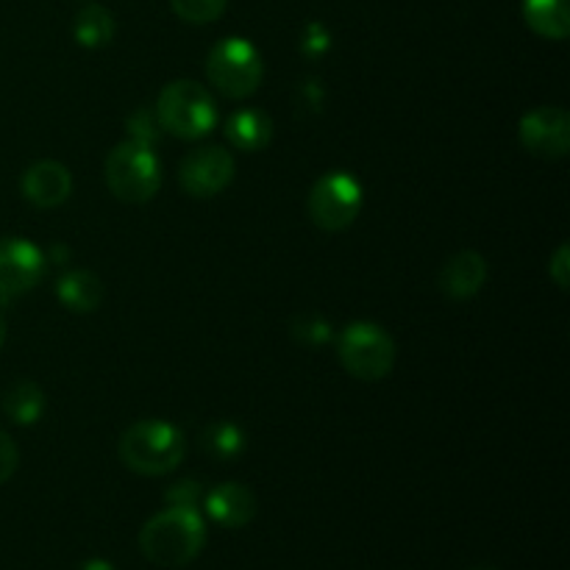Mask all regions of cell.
<instances>
[{
  "mask_svg": "<svg viewBox=\"0 0 570 570\" xmlns=\"http://www.w3.org/2000/svg\"><path fill=\"white\" fill-rule=\"evenodd\" d=\"M206 543V523L193 507H167L150 518L139 532V549L159 568H184L200 554Z\"/></svg>",
  "mask_w": 570,
  "mask_h": 570,
  "instance_id": "obj_1",
  "label": "cell"
},
{
  "mask_svg": "<svg viewBox=\"0 0 570 570\" xmlns=\"http://www.w3.org/2000/svg\"><path fill=\"white\" fill-rule=\"evenodd\" d=\"M187 454L181 429L165 421H139L120 438V460L139 476H165L176 471Z\"/></svg>",
  "mask_w": 570,
  "mask_h": 570,
  "instance_id": "obj_2",
  "label": "cell"
},
{
  "mask_svg": "<svg viewBox=\"0 0 570 570\" xmlns=\"http://www.w3.org/2000/svg\"><path fill=\"white\" fill-rule=\"evenodd\" d=\"M104 178L117 200L148 204L161 187V165L150 145L128 139L106 156Z\"/></svg>",
  "mask_w": 570,
  "mask_h": 570,
  "instance_id": "obj_3",
  "label": "cell"
},
{
  "mask_svg": "<svg viewBox=\"0 0 570 570\" xmlns=\"http://www.w3.org/2000/svg\"><path fill=\"white\" fill-rule=\"evenodd\" d=\"M159 128L178 139H200L215 128L217 106L206 87L195 81H173L156 100Z\"/></svg>",
  "mask_w": 570,
  "mask_h": 570,
  "instance_id": "obj_4",
  "label": "cell"
},
{
  "mask_svg": "<svg viewBox=\"0 0 570 570\" xmlns=\"http://www.w3.org/2000/svg\"><path fill=\"white\" fill-rule=\"evenodd\" d=\"M262 56L248 39L226 37L209 50L206 76L212 87L226 98H248L262 83Z\"/></svg>",
  "mask_w": 570,
  "mask_h": 570,
  "instance_id": "obj_5",
  "label": "cell"
},
{
  "mask_svg": "<svg viewBox=\"0 0 570 570\" xmlns=\"http://www.w3.org/2000/svg\"><path fill=\"white\" fill-rule=\"evenodd\" d=\"M337 354L345 371L362 382H379L395 365V343L382 326L356 321L343 328L337 340Z\"/></svg>",
  "mask_w": 570,
  "mask_h": 570,
  "instance_id": "obj_6",
  "label": "cell"
},
{
  "mask_svg": "<svg viewBox=\"0 0 570 570\" xmlns=\"http://www.w3.org/2000/svg\"><path fill=\"white\" fill-rule=\"evenodd\" d=\"M360 209L362 187L351 173H326L309 193V217L323 232H345L360 217Z\"/></svg>",
  "mask_w": 570,
  "mask_h": 570,
  "instance_id": "obj_7",
  "label": "cell"
},
{
  "mask_svg": "<svg viewBox=\"0 0 570 570\" xmlns=\"http://www.w3.org/2000/svg\"><path fill=\"white\" fill-rule=\"evenodd\" d=\"M45 276V254L22 237L0 239V304L31 293Z\"/></svg>",
  "mask_w": 570,
  "mask_h": 570,
  "instance_id": "obj_8",
  "label": "cell"
},
{
  "mask_svg": "<svg viewBox=\"0 0 570 570\" xmlns=\"http://www.w3.org/2000/svg\"><path fill=\"white\" fill-rule=\"evenodd\" d=\"M521 145L538 159H562L570 150V115L560 106H540L518 126Z\"/></svg>",
  "mask_w": 570,
  "mask_h": 570,
  "instance_id": "obj_9",
  "label": "cell"
},
{
  "mask_svg": "<svg viewBox=\"0 0 570 570\" xmlns=\"http://www.w3.org/2000/svg\"><path fill=\"white\" fill-rule=\"evenodd\" d=\"M232 178L234 156L220 145H206V148L193 150L178 170L184 193L193 195V198H215L232 184Z\"/></svg>",
  "mask_w": 570,
  "mask_h": 570,
  "instance_id": "obj_10",
  "label": "cell"
},
{
  "mask_svg": "<svg viewBox=\"0 0 570 570\" xmlns=\"http://www.w3.org/2000/svg\"><path fill=\"white\" fill-rule=\"evenodd\" d=\"M22 195L37 209H56L65 204L72 193V176L59 161H37L22 173Z\"/></svg>",
  "mask_w": 570,
  "mask_h": 570,
  "instance_id": "obj_11",
  "label": "cell"
},
{
  "mask_svg": "<svg viewBox=\"0 0 570 570\" xmlns=\"http://www.w3.org/2000/svg\"><path fill=\"white\" fill-rule=\"evenodd\" d=\"M484 278H488L484 256L476 254V250H460L440 267L438 287L445 298L465 301L473 298L484 287Z\"/></svg>",
  "mask_w": 570,
  "mask_h": 570,
  "instance_id": "obj_12",
  "label": "cell"
},
{
  "mask_svg": "<svg viewBox=\"0 0 570 570\" xmlns=\"http://www.w3.org/2000/svg\"><path fill=\"white\" fill-rule=\"evenodd\" d=\"M206 515L223 529H243L254 521L256 515V495L245 484L226 482L220 488L204 495Z\"/></svg>",
  "mask_w": 570,
  "mask_h": 570,
  "instance_id": "obj_13",
  "label": "cell"
},
{
  "mask_svg": "<svg viewBox=\"0 0 570 570\" xmlns=\"http://www.w3.org/2000/svg\"><path fill=\"white\" fill-rule=\"evenodd\" d=\"M228 142L245 154H256L265 150L273 139V120L259 109H243L232 115L226 126Z\"/></svg>",
  "mask_w": 570,
  "mask_h": 570,
  "instance_id": "obj_14",
  "label": "cell"
},
{
  "mask_svg": "<svg viewBox=\"0 0 570 570\" xmlns=\"http://www.w3.org/2000/svg\"><path fill=\"white\" fill-rule=\"evenodd\" d=\"M56 295L70 312H95L104 301V282L92 271H70L56 284Z\"/></svg>",
  "mask_w": 570,
  "mask_h": 570,
  "instance_id": "obj_15",
  "label": "cell"
},
{
  "mask_svg": "<svg viewBox=\"0 0 570 570\" xmlns=\"http://www.w3.org/2000/svg\"><path fill=\"white\" fill-rule=\"evenodd\" d=\"M523 20L546 39H566L570 33L568 0H523Z\"/></svg>",
  "mask_w": 570,
  "mask_h": 570,
  "instance_id": "obj_16",
  "label": "cell"
},
{
  "mask_svg": "<svg viewBox=\"0 0 570 570\" xmlns=\"http://www.w3.org/2000/svg\"><path fill=\"white\" fill-rule=\"evenodd\" d=\"M72 37L83 48H104L115 39V17L104 6H87L76 14L72 22Z\"/></svg>",
  "mask_w": 570,
  "mask_h": 570,
  "instance_id": "obj_17",
  "label": "cell"
},
{
  "mask_svg": "<svg viewBox=\"0 0 570 570\" xmlns=\"http://www.w3.org/2000/svg\"><path fill=\"white\" fill-rule=\"evenodd\" d=\"M3 412L9 421L20 423V426H31V423H37L45 412L42 390L33 382H17L14 387L6 390Z\"/></svg>",
  "mask_w": 570,
  "mask_h": 570,
  "instance_id": "obj_18",
  "label": "cell"
},
{
  "mask_svg": "<svg viewBox=\"0 0 570 570\" xmlns=\"http://www.w3.org/2000/svg\"><path fill=\"white\" fill-rule=\"evenodd\" d=\"M206 451L217 460H234L245 451V434L243 429L234 423H217L206 434Z\"/></svg>",
  "mask_w": 570,
  "mask_h": 570,
  "instance_id": "obj_19",
  "label": "cell"
},
{
  "mask_svg": "<svg viewBox=\"0 0 570 570\" xmlns=\"http://www.w3.org/2000/svg\"><path fill=\"white\" fill-rule=\"evenodd\" d=\"M170 6L184 22L206 26V22L220 20L223 11H226V6H228V0H170Z\"/></svg>",
  "mask_w": 570,
  "mask_h": 570,
  "instance_id": "obj_20",
  "label": "cell"
},
{
  "mask_svg": "<svg viewBox=\"0 0 570 570\" xmlns=\"http://www.w3.org/2000/svg\"><path fill=\"white\" fill-rule=\"evenodd\" d=\"M165 499L170 507H193V510H198V504L204 501V488L198 482H178L176 488L167 490Z\"/></svg>",
  "mask_w": 570,
  "mask_h": 570,
  "instance_id": "obj_21",
  "label": "cell"
},
{
  "mask_svg": "<svg viewBox=\"0 0 570 570\" xmlns=\"http://www.w3.org/2000/svg\"><path fill=\"white\" fill-rule=\"evenodd\" d=\"M17 465H20V451H17L14 440L9 434L0 432V484L14 476Z\"/></svg>",
  "mask_w": 570,
  "mask_h": 570,
  "instance_id": "obj_22",
  "label": "cell"
},
{
  "mask_svg": "<svg viewBox=\"0 0 570 570\" xmlns=\"http://www.w3.org/2000/svg\"><path fill=\"white\" fill-rule=\"evenodd\" d=\"M549 276L554 278L557 287L568 289V282H570V248L568 245H560V248H557V254L551 256Z\"/></svg>",
  "mask_w": 570,
  "mask_h": 570,
  "instance_id": "obj_23",
  "label": "cell"
},
{
  "mask_svg": "<svg viewBox=\"0 0 570 570\" xmlns=\"http://www.w3.org/2000/svg\"><path fill=\"white\" fill-rule=\"evenodd\" d=\"M304 343H309V345H317V343H326L328 337H332V328H328V323H323V321H317V323H312V317H304Z\"/></svg>",
  "mask_w": 570,
  "mask_h": 570,
  "instance_id": "obj_24",
  "label": "cell"
},
{
  "mask_svg": "<svg viewBox=\"0 0 570 570\" xmlns=\"http://www.w3.org/2000/svg\"><path fill=\"white\" fill-rule=\"evenodd\" d=\"M78 570H117V568L106 560H89V562H83Z\"/></svg>",
  "mask_w": 570,
  "mask_h": 570,
  "instance_id": "obj_25",
  "label": "cell"
},
{
  "mask_svg": "<svg viewBox=\"0 0 570 570\" xmlns=\"http://www.w3.org/2000/svg\"><path fill=\"white\" fill-rule=\"evenodd\" d=\"M3 343H6V317L3 312H0V348H3Z\"/></svg>",
  "mask_w": 570,
  "mask_h": 570,
  "instance_id": "obj_26",
  "label": "cell"
},
{
  "mask_svg": "<svg viewBox=\"0 0 570 570\" xmlns=\"http://www.w3.org/2000/svg\"><path fill=\"white\" fill-rule=\"evenodd\" d=\"M479 570H490V568H479Z\"/></svg>",
  "mask_w": 570,
  "mask_h": 570,
  "instance_id": "obj_27",
  "label": "cell"
}]
</instances>
